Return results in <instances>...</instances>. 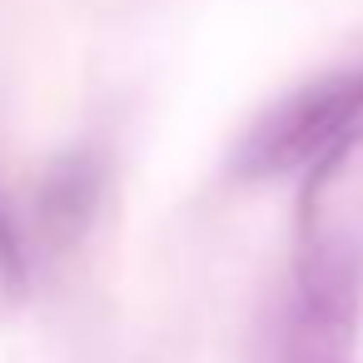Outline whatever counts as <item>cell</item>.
<instances>
[{
  "label": "cell",
  "instance_id": "6da1fadb",
  "mask_svg": "<svg viewBox=\"0 0 363 363\" xmlns=\"http://www.w3.org/2000/svg\"><path fill=\"white\" fill-rule=\"evenodd\" d=\"M363 308V130L333 145L298 189L294 313L284 353H348Z\"/></svg>",
  "mask_w": 363,
  "mask_h": 363
},
{
  "label": "cell",
  "instance_id": "7a4b0ae2",
  "mask_svg": "<svg viewBox=\"0 0 363 363\" xmlns=\"http://www.w3.org/2000/svg\"><path fill=\"white\" fill-rule=\"evenodd\" d=\"M358 130H363V65L328 70L259 115V125L234 150V174L279 179L294 169H313L333 145H343Z\"/></svg>",
  "mask_w": 363,
  "mask_h": 363
},
{
  "label": "cell",
  "instance_id": "3957f363",
  "mask_svg": "<svg viewBox=\"0 0 363 363\" xmlns=\"http://www.w3.org/2000/svg\"><path fill=\"white\" fill-rule=\"evenodd\" d=\"M105 199V155L100 150H65L60 160L45 164L40 184H35V234L45 249L65 254L75 249Z\"/></svg>",
  "mask_w": 363,
  "mask_h": 363
},
{
  "label": "cell",
  "instance_id": "277c9868",
  "mask_svg": "<svg viewBox=\"0 0 363 363\" xmlns=\"http://www.w3.org/2000/svg\"><path fill=\"white\" fill-rule=\"evenodd\" d=\"M30 284V259H26V239L16 229V219L6 214V204H0V289H6L11 298H21Z\"/></svg>",
  "mask_w": 363,
  "mask_h": 363
},
{
  "label": "cell",
  "instance_id": "5b68a950",
  "mask_svg": "<svg viewBox=\"0 0 363 363\" xmlns=\"http://www.w3.org/2000/svg\"><path fill=\"white\" fill-rule=\"evenodd\" d=\"M284 363H348L343 353H284Z\"/></svg>",
  "mask_w": 363,
  "mask_h": 363
}]
</instances>
